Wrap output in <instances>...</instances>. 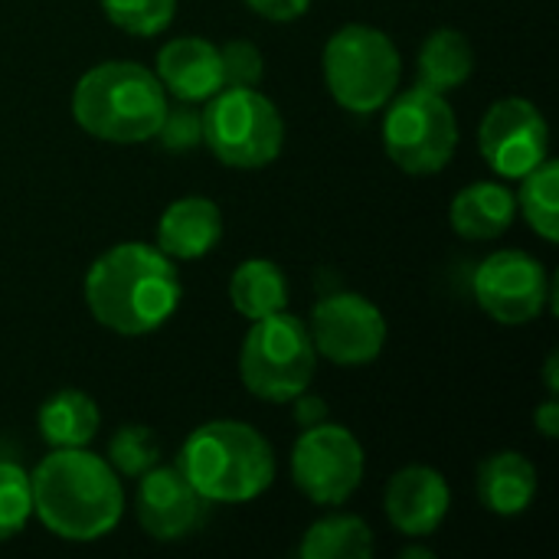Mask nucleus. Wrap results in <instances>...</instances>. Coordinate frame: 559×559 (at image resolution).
<instances>
[{
	"mask_svg": "<svg viewBox=\"0 0 559 559\" xmlns=\"http://www.w3.org/2000/svg\"><path fill=\"white\" fill-rule=\"evenodd\" d=\"M219 69H223V85H239V88H255L262 82L265 62L255 43L249 39H229L219 49Z\"/></svg>",
	"mask_w": 559,
	"mask_h": 559,
	"instance_id": "bb28decb",
	"label": "nucleus"
},
{
	"mask_svg": "<svg viewBox=\"0 0 559 559\" xmlns=\"http://www.w3.org/2000/svg\"><path fill=\"white\" fill-rule=\"evenodd\" d=\"M249 10H255L259 16L265 20H275V23H288V20H298L308 13L311 0H246Z\"/></svg>",
	"mask_w": 559,
	"mask_h": 559,
	"instance_id": "c85d7f7f",
	"label": "nucleus"
},
{
	"mask_svg": "<svg viewBox=\"0 0 559 559\" xmlns=\"http://www.w3.org/2000/svg\"><path fill=\"white\" fill-rule=\"evenodd\" d=\"M183 295L177 265L157 246L121 242L102 252L85 272L92 318L124 337H141L170 321Z\"/></svg>",
	"mask_w": 559,
	"mask_h": 559,
	"instance_id": "f257e3e1",
	"label": "nucleus"
},
{
	"mask_svg": "<svg viewBox=\"0 0 559 559\" xmlns=\"http://www.w3.org/2000/svg\"><path fill=\"white\" fill-rule=\"evenodd\" d=\"M167 92L141 62L115 59L88 69L72 88V115L82 131L111 144H141L157 134Z\"/></svg>",
	"mask_w": 559,
	"mask_h": 559,
	"instance_id": "20e7f679",
	"label": "nucleus"
},
{
	"mask_svg": "<svg viewBox=\"0 0 559 559\" xmlns=\"http://www.w3.org/2000/svg\"><path fill=\"white\" fill-rule=\"evenodd\" d=\"M534 423H537V429L547 436V439H557L559 436V403L557 396H550L540 409H537V416H534Z\"/></svg>",
	"mask_w": 559,
	"mask_h": 559,
	"instance_id": "7c9ffc66",
	"label": "nucleus"
},
{
	"mask_svg": "<svg viewBox=\"0 0 559 559\" xmlns=\"http://www.w3.org/2000/svg\"><path fill=\"white\" fill-rule=\"evenodd\" d=\"M177 468L206 501L242 504L272 488L275 452L249 423L213 419L183 439Z\"/></svg>",
	"mask_w": 559,
	"mask_h": 559,
	"instance_id": "7ed1b4c3",
	"label": "nucleus"
},
{
	"mask_svg": "<svg viewBox=\"0 0 559 559\" xmlns=\"http://www.w3.org/2000/svg\"><path fill=\"white\" fill-rule=\"evenodd\" d=\"M475 298L498 324H527L540 318L550 298V278L531 252L501 249L478 265Z\"/></svg>",
	"mask_w": 559,
	"mask_h": 559,
	"instance_id": "f8f14e48",
	"label": "nucleus"
},
{
	"mask_svg": "<svg viewBox=\"0 0 559 559\" xmlns=\"http://www.w3.org/2000/svg\"><path fill=\"white\" fill-rule=\"evenodd\" d=\"M524 187L518 193V206L527 219V226L547 239L557 242L559 239V164L557 160H540L531 174L521 177Z\"/></svg>",
	"mask_w": 559,
	"mask_h": 559,
	"instance_id": "5701e85b",
	"label": "nucleus"
},
{
	"mask_svg": "<svg viewBox=\"0 0 559 559\" xmlns=\"http://www.w3.org/2000/svg\"><path fill=\"white\" fill-rule=\"evenodd\" d=\"M33 514L49 534L72 544L102 540L124 514V491L108 459L82 449H52L29 475Z\"/></svg>",
	"mask_w": 559,
	"mask_h": 559,
	"instance_id": "f03ea898",
	"label": "nucleus"
},
{
	"mask_svg": "<svg viewBox=\"0 0 559 559\" xmlns=\"http://www.w3.org/2000/svg\"><path fill=\"white\" fill-rule=\"evenodd\" d=\"M559 357L557 354H550V360H547V386H550V396H557L559 390Z\"/></svg>",
	"mask_w": 559,
	"mask_h": 559,
	"instance_id": "2f4dec72",
	"label": "nucleus"
},
{
	"mask_svg": "<svg viewBox=\"0 0 559 559\" xmlns=\"http://www.w3.org/2000/svg\"><path fill=\"white\" fill-rule=\"evenodd\" d=\"M102 10L131 36H157L170 26L177 0H102Z\"/></svg>",
	"mask_w": 559,
	"mask_h": 559,
	"instance_id": "b1692460",
	"label": "nucleus"
},
{
	"mask_svg": "<svg viewBox=\"0 0 559 559\" xmlns=\"http://www.w3.org/2000/svg\"><path fill=\"white\" fill-rule=\"evenodd\" d=\"M364 449L357 436L337 423L308 426L292 449V478L314 504H344L364 481Z\"/></svg>",
	"mask_w": 559,
	"mask_h": 559,
	"instance_id": "1a4fd4ad",
	"label": "nucleus"
},
{
	"mask_svg": "<svg viewBox=\"0 0 559 559\" xmlns=\"http://www.w3.org/2000/svg\"><path fill=\"white\" fill-rule=\"evenodd\" d=\"M292 403H295V419H298V426H301V429L318 426V423H324V419H328V406H324V400H318V396H305V393H298Z\"/></svg>",
	"mask_w": 559,
	"mask_h": 559,
	"instance_id": "c756f323",
	"label": "nucleus"
},
{
	"mask_svg": "<svg viewBox=\"0 0 559 559\" xmlns=\"http://www.w3.org/2000/svg\"><path fill=\"white\" fill-rule=\"evenodd\" d=\"M314 364L318 350L308 324L288 311H275L252 321L239 350V380L265 403H292L311 386Z\"/></svg>",
	"mask_w": 559,
	"mask_h": 559,
	"instance_id": "423d86ee",
	"label": "nucleus"
},
{
	"mask_svg": "<svg viewBox=\"0 0 559 559\" xmlns=\"http://www.w3.org/2000/svg\"><path fill=\"white\" fill-rule=\"evenodd\" d=\"M403 559H409V557H423V559H432V550H403L400 554Z\"/></svg>",
	"mask_w": 559,
	"mask_h": 559,
	"instance_id": "473e14b6",
	"label": "nucleus"
},
{
	"mask_svg": "<svg viewBox=\"0 0 559 559\" xmlns=\"http://www.w3.org/2000/svg\"><path fill=\"white\" fill-rule=\"evenodd\" d=\"M157 82L180 102H206L223 88L219 46L203 36H177L157 52Z\"/></svg>",
	"mask_w": 559,
	"mask_h": 559,
	"instance_id": "2eb2a0df",
	"label": "nucleus"
},
{
	"mask_svg": "<svg viewBox=\"0 0 559 559\" xmlns=\"http://www.w3.org/2000/svg\"><path fill=\"white\" fill-rule=\"evenodd\" d=\"M472 69H475V52H472L468 36L462 29L442 26V29L429 33L419 49L416 85L445 95V92L459 88L472 75Z\"/></svg>",
	"mask_w": 559,
	"mask_h": 559,
	"instance_id": "6ab92c4d",
	"label": "nucleus"
},
{
	"mask_svg": "<svg viewBox=\"0 0 559 559\" xmlns=\"http://www.w3.org/2000/svg\"><path fill=\"white\" fill-rule=\"evenodd\" d=\"M383 144L400 170L416 177L439 174L459 147V124L445 95L416 85L390 98Z\"/></svg>",
	"mask_w": 559,
	"mask_h": 559,
	"instance_id": "6e6552de",
	"label": "nucleus"
},
{
	"mask_svg": "<svg viewBox=\"0 0 559 559\" xmlns=\"http://www.w3.org/2000/svg\"><path fill=\"white\" fill-rule=\"evenodd\" d=\"M547 147L550 128L540 108L527 98L495 102L478 124V151L498 177L521 180L547 160Z\"/></svg>",
	"mask_w": 559,
	"mask_h": 559,
	"instance_id": "9b49d317",
	"label": "nucleus"
},
{
	"mask_svg": "<svg viewBox=\"0 0 559 559\" xmlns=\"http://www.w3.org/2000/svg\"><path fill=\"white\" fill-rule=\"evenodd\" d=\"M39 432L52 449H82L95 439L102 413L82 390H59L39 406Z\"/></svg>",
	"mask_w": 559,
	"mask_h": 559,
	"instance_id": "aec40b11",
	"label": "nucleus"
},
{
	"mask_svg": "<svg viewBox=\"0 0 559 559\" xmlns=\"http://www.w3.org/2000/svg\"><path fill=\"white\" fill-rule=\"evenodd\" d=\"M206 498L183 478L180 468H147L138 488V524L151 540L174 544L190 537L206 521Z\"/></svg>",
	"mask_w": 559,
	"mask_h": 559,
	"instance_id": "ddd939ff",
	"label": "nucleus"
},
{
	"mask_svg": "<svg viewBox=\"0 0 559 559\" xmlns=\"http://www.w3.org/2000/svg\"><path fill=\"white\" fill-rule=\"evenodd\" d=\"M400 69L396 43L367 23L341 26L324 46V82L334 102L354 115H373L383 108L396 95Z\"/></svg>",
	"mask_w": 559,
	"mask_h": 559,
	"instance_id": "39448f33",
	"label": "nucleus"
},
{
	"mask_svg": "<svg viewBox=\"0 0 559 559\" xmlns=\"http://www.w3.org/2000/svg\"><path fill=\"white\" fill-rule=\"evenodd\" d=\"M478 498L498 518L524 514L537 498V468L521 452H495L478 468Z\"/></svg>",
	"mask_w": 559,
	"mask_h": 559,
	"instance_id": "f3484780",
	"label": "nucleus"
},
{
	"mask_svg": "<svg viewBox=\"0 0 559 559\" xmlns=\"http://www.w3.org/2000/svg\"><path fill=\"white\" fill-rule=\"evenodd\" d=\"M200 121L203 144L226 167L259 170L282 154L285 121L272 98L255 88L223 85L213 98H206V111L200 115Z\"/></svg>",
	"mask_w": 559,
	"mask_h": 559,
	"instance_id": "0eeeda50",
	"label": "nucleus"
},
{
	"mask_svg": "<svg viewBox=\"0 0 559 559\" xmlns=\"http://www.w3.org/2000/svg\"><path fill=\"white\" fill-rule=\"evenodd\" d=\"M518 200L508 187L481 180L455 193L449 206V223L462 239H498L511 229Z\"/></svg>",
	"mask_w": 559,
	"mask_h": 559,
	"instance_id": "a211bd4d",
	"label": "nucleus"
},
{
	"mask_svg": "<svg viewBox=\"0 0 559 559\" xmlns=\"http://www.w3.org/2000/svg\"><path fill=\"white\" fill-rule=\"evenodd\" d=\"M229 298H233V308L242 318L255 321V318L285 311V305H288V278L275 262L249 259L229 278Z\"/></svg>",
	"mask_w": 559,
	"mask_h": 559,
	"instance_id": "412c9836",
	"label": "nucleus"
},
{
	"mask_svg": "<svg viewBox=\"0 0 559 559\" xmlns=\"http://www.w3.org/2000/svg\"><path fill=\"white\" fill-rule=\"evenodd\" d=\"M29 518H33L29 475L13 462H0V544L16 537Z\"/></svg>",
	"mask_w": 559,
	"mask_h": 559,
	"instance_id": "a878e982",
	"label": "nucleus"
},
{
	"mask_svg": "<svg viewBox=\"0 0 559 559\" xmlns=\"http://www.w3.org/2000/svg\"><path fill=\"white\" fill-rule=\"evenodd\" d=\"M154 138H160V144H164L167 151L180 154V151H190V147L203 144V121H200V115L190 108V102H183V105H174V108L164 111V118H160Z\"/></svg>",
	"mask_w": 559,
	"mask_h": 559,
	"instance_id": "cd10ccee",
	"label": "nucleus"
},
{
	"mask_svg": "<svg viewBox=\"0 0 559 559\" xmlns=\"http://www.w3.org/2000/svg\"><path fill=\"white\" fill-rule=\"evenodd\" d=\"M449 481L429 465H409L386 485V518L406 537H429L449 514Z\"/></svg>",
	"mask_w": 559,
	"mask_h": 559,
	"instance_id": "4468645a",
	"label": "nucleus"
},
{
	"mask_svg": "<svg viewBox=\"0 0 559 559\" xmlns=\"http://www.w3.org/2000/svg\"><path fill=\"white\" fill-rule=\"evenodd\" d=\"M157 439L147 426H121L108 442V465L124 478H141L157 465Z\"/></svg>",
	"mask_w": 559,
	"mask_h": 559,
	"instance_id": "393cba45",
	"label": "nucleus"
},
{
	"mask_svg": "<svg viewBox=\"0 0 559 559\" xmlns=\"http://www.w3.org/2000/svg\"><path fill=\"white\" fill-rule=\"evenodd\" d=\"M298 554L301 559H367L373 554V534L354 514H331L308 527Z\"/></svg>",
	"mask_w": 559,
	"mask_h": 559,
	"instance_id": "4be33fe9",
	"label": "nucleus"
},
{
	"mask_svg": "<svg viewBox=\"0 0 559 559\" xmlns=\"http://www.w3.org/2000/svg\"><path fill=\"white\" fill-rule=\"evenodd\" d=\"M308 334L314 350L331 364L364 367L383 354L386 318L370 298L357 292H337L314 305Z\"/></svg>",
	"mask_w": 559,
	"mask_h": 559,
	"instance_id": "9d476101",
	"label": "nucleus"
},
{
	"mask_svg": "<svg viewBox=\"0 0 559 559\" xmlns=\"http://www.w3.org/2000/svg\"><path fill=\"white\" fill-rule=\"evenodd\" d=\"M223 236V213L206 197L170 203L157 223V249L170 259H203Z\"/></svg>",
	"mask_w": 559,
	"mask_h": 559,
	"instance_id": "dca6fc26",
	"label": "nucleus"
}]
</instances>
